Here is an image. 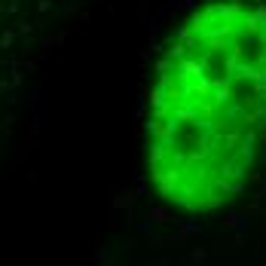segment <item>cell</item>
<instances>
[{
    "instance_id": "cell-1",
    "label": "cell",
    "mask_w": 266,
    "mask_h": 266,
    "mask_svg": "<svg viewBox=\"0 0 266 266\" xmlns=\"http://www.w3.org/2000/svg\"><path fill=\"white\" fill-rule=\"evenodd\" d=\"M266 135V9L217 0L193 12L150 92L147 165L184 211H214L242 190Z\"/></svg>"
}]
</instances>
